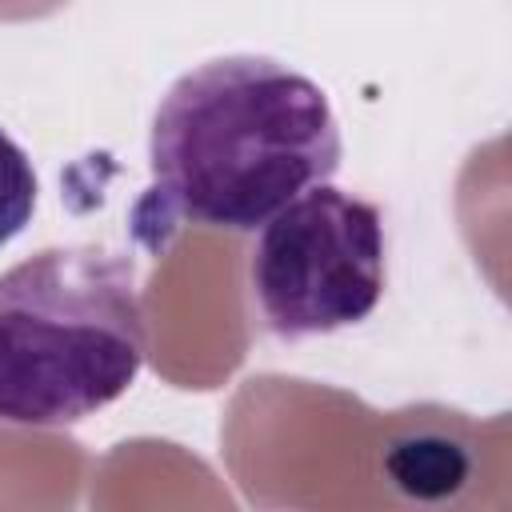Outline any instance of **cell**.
<instances>
[{"label": "cell", "instance_id": "obj_1", "mask_svg": "<svg viewBox=\"0 0 512 512\" xmlns=\"http://www.w3.org/2000/svg\"><path fill=\"white\" fill-rule=\"evenodd\" d=\"M152 184L136 232L160 244L172 220L252 232L340 168V128L320 84L272 56H220L184 72L148 136Z\"/></svg>", "mask_w": 512, "mask_h": 512}, {"label": "cell", "instance_id": "obj_2", "mask_svg": "<svg viewBox=\"0 0 512 512\" xmlns=\"http://www.w3.org/2000/svg\"><path fill=\"white\" fill-rule=\"evenodd\" d=\"M144 352L140 276L128 256L68 244L0 276V420L76 424L132 388Z\"/></svg>", "mask_w": 512, "mask_h": 512}, {"label": "cell", "instance_id": "obj_4", "mask_svg": "<svg viewBox=\"0 0 512 512\" xmlns=\"http://www.w3.org/2000/svg\"><path fill=\"white\" fill-rule=\"evenodd\" d=\"M36 172L28 152L0 128V248L24 232V224L32 220L36 208Z\"/></svg>", "mask_w": 512, "mask_h": 512}, {"label": "cell", "instance_id": "obj_3", "mask_svg": "<svg viewBox=\"0 0 512 512\" xmlns=\"http://www.w3.org/2000/svg\"><path fill=\"white\" fill-rule=\"evenodd\" d=\"M248 280L264 324L284 340L360 324L384 292L380 208L332 184L304 188L260 224Z\"/></svg>", "mask_w": 512, "mask_h": 512}]
</instances>
